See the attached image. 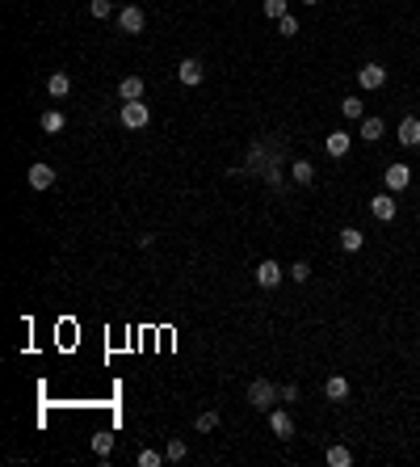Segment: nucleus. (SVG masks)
I'll return each mask as SVG.
<instances>
[{
  "mask_svg": "<svg viewBox=\"0 0 420 467\" xmlns=\"http://www.w3.org/2000/svg\"><path fill=\"white\" fill-rule=\"evenodd\" d=\"M278 400H282V396H278V388H273L269 379H252V383H248V404H252V409H265V413H269Z\"/></svg>",
  "mask_w": 420,
  "mask_h": 467,
  "instance_id": "obj_1",
  "label": "nucleus"
},
{
  "mask_svg": "<svg viewBox=\"0 0 420 467\" xmlns=\"http://www.w3.org/2000/svg\"><path fill=\"white\" fill-rule=\"evenodd\" d=\"M122 126L126 131H143L147 122H151V110H147V101H122Z\"/></svg>",
  "mask_w": 420,
  "mask_h": 467,
  "instance_id": "obj_2",
  "label": "nucleus"
},
{
  "mask_svg": "<svg viewBox=\"0 0 420 467\" xmlns=\"http://www.w3.org/2000/svg\"><path fill=\"white\" fill-rule=\"evenodd\" d=\"M358 84H362V93H379L387 84V67L383 63H362L358 67Z\"/></svg>",
  "mask_w": 420,
  "mask_h": 467,
  "instance_id": "obj_3",
  "label": "nucleus"
},
{
  "mask_svg": "<svg viewBox=\"0 0 420 467\" xmlns=\"http://www.w3.org/2000/svg\"><path fill=\"white\" fill-rule=\"evenodd\" d=\"M383 185H387L391 194H404V190L412 185V164H387V169H383Z\"/></svg>",
  "mask_w": 420,
  "mask_h": 467,
  "instance_id": "obj_4",
  "label": "nucleus"
},
{
  "mask_svg": "<svg viewBox=\"0 0 420 467\" xmlns=\"http://www.w3.org/2000/svg\"><path fill=\"white\" fill-rule=\"evenodd\" d=\"M370 215H374L379 223H395V215H400L395 194H391V190H387V194H374V198H370Z\"/></svg>",
  "mask_w": 420,
  "mask_h": 467,
  "instance_id": "obj_5",
  "label": "nucleus"
},
{
  "mask_svg": "<svg viewBox=\"0 0 420 467\" xmlns=\"http://www.w3.org/2000/svg\"><path fill=\"white\" fill-rule=\"evenodd\" d=\"M252 278H257V287H261V291H273V287H278V282L286 278V270H282V265H278L273 257H265V261H261V265L252 270Z\"/></svg>",
  "mask_w": 420,
  "mask_h": 467,
  "instance_id": "obj_6",
  "label": "nucleus"
},
{
  "mask_svg": "<svg viewBox=\"0 0 420 467\" xmlns=\"http://www.w3.org/2000/svg\"><path fill=\"white\" fill-rule=\"evenodd\" d=\"M143 25H147L143 8H135V4H122V8H118V29H122V34H143Z\"/></svg>",
  "mask_w": 420,
  "mask_h": 467,
  "instance_id": "obj_7",
  "label": "nucleus"
},
{
  "mask_svg": "<svg viewBox=\"0 0 420 467\" xmlns=\"http://www.w3.org/2000/svg\"><path fill=\"white\" fill-rule=\"evenodd\" d=\"M324 147H328V156H332V160H345V156H349V147H353V135H349V131H328Z\"/></svg>",
  "mask_w": 420,
  "mask_h": 467,
  "instance_id": "obj_8",
  "label": "nucleus"
},
{
  "mask_svg": "<svg viewBox=\"0 0 420 467\" xmlns=\"http://www.w3.org/2000/svg\"><path fill=\"white\" fill-rule=\"evenodd\" d=\"M269 430H273V438H294V417L286 413V409H269Z\"/></svg>",
  "mask_w": 420,
  "mask_h": 467,
  "instance_id": "obj_9",
  "label": "nucleus"
},
{
  "mask_svg": "<svg viewBox=\"0 0 420 467\" xmlns=\"http://www.w3.org/2000/svg\"><path fill=\"white\" fill-rule=\"evenodd\" d=\"M202 76H206V67H202L198 59H181V63H177V80H181V84L194 88V84H202Z\"/></svg>",
  "mask_w": 420,
  "mask_h": 467,
  "instance_id": "obj_10",
  "label": "nucleus"
},
{
  "mask_svg": "<svg viewBox=\"0 0 420 467\" xmlns=\"http://www.w3.org/2000/svg\"><path fill=\"white\" fill-rule=\"evenodd\" d=\"M395 139H400L404 147H420V118H412V114H408V118L395 126Z\"/></svg>",
  "mask_w": 420,
  "mask_h": 467,
  "instance_id": "obj_11",
  "label": "nucleus"
},
{
  "mask_svg": "<svg viewBox=\"0 0 420 467\" xmlns=\"http://www.w3.org/2000/svg\"><path fill=\"white\" fill-rule=\"evenodd\" d=\"M143 88H147L143 76H122V80H118V97H122V101H143Z\"/></svg>",
  "mask_w": 420,
  "mask_h": 467,
  "instance_id": "obj_12",
  "label": "nucleus"
},
{
  "mask_svg": "<svg viewBox=\"0 0 420 467\" xmlns=\"http://www.w3.org/2000/svg\"><path fill=\"white\" fill-rule=\"evenodd\" d=\"M324 396H328L332 404L349 400V379H345V375H328V379H324Z\"/></svg>",
  "mask_w": 420,
  "mask_h": 467,
  "instance_id": "obj_13",
  "label": "nucleus"
},
{
  "mask_svg": "<svg viewBox=\"0 0 420 467\" xmlns=\"http://www.w3.org/2000/svg\"><path fill=\"white\" fill-rule=\"evenodd\" d=\"M29 185L34 190H50L55 185V169L50 164H29Z\"/></svg>",
  "mask_w": 420,
  "mask_h": 467,
  "instance_id": "obj_14",
  "label": "nucleus"
},
{
  "mask_svg": "<svg viewBox=\"0 0 420 467\" xmlns=\"http://www.w3.org/2000/svg\"><path fill=\"white\" fill-rule=\"evenodd\" d=\"M46 93H50L55 101H59V97H67V93H72V76H67V72H55V76L46 80Z\"/></svg>",
  "mask_w": 420,
  "mask_h": 467,
  "instance_id": "obj_15",
  "label": "nucleus"
},
{
  "mask_svg": "<svg viewBox=\"0 0 420 467\" xmlns=\"http://www.w3.org/2000/svg\"><path fill=\"white\" fill-rule=\"evenodd\" d=\"M383 135H387V122H383V118H362V139H366V143H379Z\"/></svg>",
  "mask_w": 420,
  "mask_h": 467,
  "instance_id": "obj_16",
  "label": "nucleus"
},
{
  "mask_svg": "<svg viewBox=\"0 0 420 467\" xmlns=\"http://www.w3.org/2000/svg\"><path fill=\"white\" fill-rule=\"evenodd\" d=\"M290 177H294V185H311V181H316V164H311V160H294V164H290Z\"/></svg>",
  "mask_w": 420,
  "mask_h": 467,
  "instance_id": "obj_17",
  "label": "nucleus"
},
{
  "mask_svg": "<svg viewBox=\"0 0 420 467\" xmlns=\"http://www.w3.org/2000/svg\"><path fill=\"white\" fill-rule=\"evenodd\" d=\"M362 244H366L362 228H341V249L345 253H362Z\"/></svg>",
  "mask_w": 420,
  "mask_h": 467,
  "instance_id": "obj_18",
  "label": "nucleus"
},
{
  "mask_svg": "<svg viewBox=\"0 0 420 467\" xmlns=\"http://www.w3.org/2000/svg\"><path fill=\"white\" fill-rule=\"evenodd\" d=\"M324 459H328V467H349V463H353V451L337 442V447H328V455H324Z\"/></svg>",
  "mask_w": 420,
  "mask_h": 467,
  "instance_id": "obj_19",
  "label": "nucleus"
},
{
  "mask_svg": "<svg viewBox=\"0 0 420 467\" xmlns=\"http://www.w3.org/2000/svg\"><path fill=\"white\" fill-rule=\"evenodd\" d=\"M63 126H67V118H63V110H46V114H42V131H46V135H59Z\"/></svg>",
  "mask_w": 420,
  "mask_h": 467,
  "instance_id": "obj_20",
  "label": "nucleus"
},
{
  "mask_svg": "<svg viewBox=\"0 0 420 467\" xmlns=\"http://www.w3.org/2000/svg\"><path fill=\"white\" fill-rule=\"evenodd\" d=\"M93 451H97V455L105 459V455L114 451V434H109V430H101V434H93Z\"/></svg>",
  "mask_w": 420,
  "mask_h": 467,
  "instance_id": "obj_21",
  "label": "nucleus"
},
{
  "mask_svg": "<svg viewBox=\"0 0 420 467\" xmlns=\"http://www.w3.org/2000/svg\"><path fill=\"white\" fill-rule=\"evenodd\" d=\"M164 455H168V459H172V463H181V459H185V455H189V442H185V438H172V442H168V447H164Z\"/></svg>",
  "mask_w": 420,
  "mask_h": 467,
  "instance_id": "obj_22",
  "label": "nucleus"
},
{
  "mask_svg": "<svg viewBox=\"0 0 420 467\" xmlns=\"http://www.w3.org/2000/svg\"><path fill=\"white\" fill-rule=\"evenodd\" d=\"M341 114L358 122V118H362V97H341Z\"/></svg>",
  "mask_w": 420,
  "mask_h": 467,
  "instance_id": "obj_23",
  "label": "nucleus"
},
{
  "mask_svg": "<svg viewBox=\"0 0 420 467\" xmlns=\"http://www.w3.org/2000/svg\"><path fill=\"white\" fill-rule=\"evenodd\" d=\"M215 426H219V413H198V421H194V430H198V434H210Z\"/></svg>",
  "mask_w": 420,
  "mask_h": 467,
  "instance_id": "obj_24",
  "label": "nucleus"
},
{
  "mask_svg": "<svg viewBox=\"0 0 420 467\" xmlns=\"http://www.w3.org/2000/svg\"><path fill=\"white\" fill-rule=\"evenodd\" d=\"M286 13H290V8H286V0H265V17H269V21H282Z\"/></svg>",
  "mask_w": 420,
  "mask_h": 467,
  "instance_id": "obj_25",
  "label": "nucleus"
},
{
  "mask_svg": "<svg viewBox=\"0 0 420 467\" xmlns=\"http://www.w3.org/2000/svg\"><path fill=\"white\" fill-rule=\"evenodd\" d=\"M278 34H282V38H294V34H299V21H294V17L286 13V17L278 21Z\"/></svg>",
  "mask_w": 420,
  "mask_h": 467,
  "instance_id": "obj_26",
  "label": "nucleus"
},
{
  "mask_svg": "<svg viewBox=\"0 0 420 467\" xmlns=\"http://www.w3.org/2000/svg\"><path fill=\"white\" fill-rule=\"evenodd\" d=\"M286 274H290L294 282H307V278H311V265H307V261H294V265H290Z\"/></svg>",
  "mask_w": 420,
  "mask_h": 467,
  "instance_id": "obj_27",
  "label": "nucleus"
},
{
  "mask_svg": "<svg viewBox=\"0 0 420 467\" xmlns=\"http://www.w3.org/2000/svg\"><path fill=\"white\" fill-rule=\"evenodd\" d=\"M278 396H282L286 404H299V383H282V388H278Z\"/></svg>",
  "mask_w": 420,
  "mask_h": 467,
  "instance_id": "obj_28",
  "label": "nucleus"
},
{
  "mask_svg": "<svg viewBox=\"0 0 420 467\" xmlns=\"http://www.w3.org/2000/svg\"><path fill=\"white\" fill-rule=\"evenodd\" d=\"M139 467H160V451H139Z\"/></svg>",
  "mask_w": 420,
  "mask_h": 467,
  "instance_id": "obj_29",
  "label": "nucleus"
},
{
  "mask_svg": "<svg viewBox=\"0 0 420 467\" xmlns=\"http://www.w3.org/2000/svg\"><path fill=\"white\" fill-rule=\"evenodd\" d=\"M109 13H114V4H109V0H93V17H97V21H105Z\"/></svg>",
  "mask_w": 420,
  "mask_h": 467,
  "instance_id": "obj_30",
  "label": "nucleus"
},
{
  "mask_svg": "<svg viewBox=\"0 0 420 467\" xmlns=\"http://www.w3.org/2000/svg\"><path fill=\"white\" fill-rule=\"evenodd\" d=\"M303 4H324V0H303Z\"/></svg>",
  "mask_w": 420,
  "mask_h": 467,
  "instance_id": "obj_31",
  "label": "nucleus"
}]
</instances>
